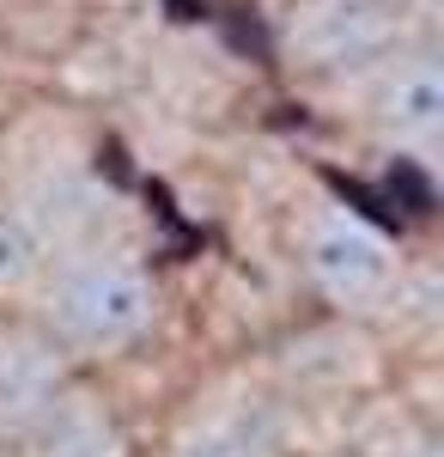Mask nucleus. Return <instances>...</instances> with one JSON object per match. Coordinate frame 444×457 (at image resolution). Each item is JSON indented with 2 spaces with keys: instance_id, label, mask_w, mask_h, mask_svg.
<instances>
[{
  "instance_id": "2",
  "label": "nucleus",
  "mask_w": 444,
  "mask_h": 457,
  "mask_svg": "<svg viewBox=\"0 0 444 457\" xmlns=\"http://www.w3.org/2000/svg\"><path fill=\"white\" fill-rule=\"evenodd\" d=\"M305 281L341 305V312H366L377 305L390 281H396V256L366 220L353 213H317L305 232Z\"/></svg>"
},
{
  "instance_id": "4",
  "label": "nucleus",
  "mask_w": 444,
  "mask_h": 457,
  "mask_svg": "<svg viewBox=\"0 0 444 457\" xmlns=\"http://www.w3.org/2000/svg\"><path fill=\"white\" fill-rule=\"evenodd\" d=\"M372 129L396 146H432L444 129V68L439 55L414 49L390 55L372 86Z\"/></svg>"
},
{
  "instance_id": "9",
  "label": "nucleus",
  "mask_w": 444,
  "mask_h": 457,
  "mask_svg": "<svg viewBox=\"0 0 444 457\" xmlns=\"http://www.w3.org/2000/svg\"><path fill=\"white\" fill-rule=\"evenodd\" d=\"M408 457H439V439H420V445H414Z\"/></svg>"
},
{
  "instance_id": "7",
  "label": "nucleus",
  "mask_w": 444,
  "mask_h": 457,
  "mask_svg": "<svg viewBox=\"0 0 444 457\" xmlns=\"http://www.w3.org/2000/svg\"><path fill=\"white\" fill-rule=\"evenodd\" d=\"M43 238L19 208H0V299H19L43 281Z\"/></svg>"
},
{
  "instance_id": "1",
  "label": "nucleus",
  "mask_w": 444,
  "mask_h": 457,
  "mask_svg": "<svg viewBox=\"0 0 444 457\" xmlns=\"http://www.w3.org/2000/svg\"><path fill=\"white\" fill-rule=\"evenodd\" d=\"M43 329L73 360H110L135 348L159 317V281L128 250H92L43 281Z\"/></svg>"
},
{
  "instance_id": "8",
  "label": "nucleus",
  "mask_w": 444,
  "mask_h": 457,
  "mask_svg": "<svg viewBox=\"0 0 444 457\" xmlns=\"http://www.w3.org/2000/svg\"><path fill=\"white\" fill-rule=\"evenodd\" d=\"M171 457H250V452H243L232 433H195V439H183Z\"/></svg>"
},
{
  "instance_id": "6",
  "label": "nucleus",
  "mask_w": 444,
  "mask_h": 457,
  "mask_svg": "<svg viewBox=\"0 0 444 457\" xmlns=\"http://www.w3.org/2000/svg\"><path fill=\"white\" fill-rule=\"evenodd\" d=\"M305 43L323 62H366L390 43V19L377 0H323L305 12Z\"/></svg>"
},
{
  "instance_id": "3",
  "label": "nucleus",
  "mask_w": 444,
  "mask_h": 457,
  "mask_svg": "<svg viewBox=\"0 0 444 457\" xmlns=\"http://www.w3.org/2000/svg\"><path fill=\"white\" fill-rule=\"evenodd\" d=\"M68 385L73 353L43 329V317H0V439L19 445Z\"/></svg>"
},
{
  "instance_id": "5",
  "label": "nucleus",
  "mask_w": 444,
  "mask_h": 457,
  "mask_svg": "<svg viewBox=\"0 0 444 457\" xmlns=\"http://www.w3.org/2000/svg\"><path fill=\"white\" fill-rule=\"evenodd\" d=\"M19 445H25V457H128V433H122L110 403H98L92 390L68 385L55 396V409Z\"/></svg>"
}]
</instances>
